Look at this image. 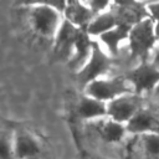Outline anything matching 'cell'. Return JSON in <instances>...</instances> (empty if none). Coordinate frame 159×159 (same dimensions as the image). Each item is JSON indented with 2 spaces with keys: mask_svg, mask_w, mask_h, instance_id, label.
<instances>
[{
  "mask_svg": "<svg viewBox=\"0 0 159 159\" xmlns=\"http://www.w3.org/2000/svg\"><path fill=\"white\" fill-rule=\"evenodd\" d=\"M15 159H43L41 140L26 128H14Z\"/></svg>",
  "mask_w": 159,
  "mask_h": 159,
  "instance_id": "obj_5",
  "label": "cell"
},
{
  "mask_svg": "<svg viewBox=\"0 0 159 159\" xmlns=\"http://www.w3.org/2000/svg\"><path fill=\"white\" fill-rule=\"evenodd\" d=\"M127 133L142 135L147 133H159V118L152 112L142 108L125 124Z\"/></svg>",
  "mask_w": 159,
  "mask_h": 159,
  "instance_id": "obj_9",
  "label": "cell"
},
{
  "mask_svg": "<svg viewBox=\"0 0 159 159\" xmlns=\"http://www.w3.org/2000/svg\"><path fill=\"white\" fill-rule=\"evenodd\" d=\"M94 125H96V130H97L98 135L102 138V140L111 143V144L119 143L127 134L125 124L118 123L108 117L96 120Z\"/></svg>",
  "mask_w": 159,
  "mask_h": 159,
  "instance_id": "obj_12",
  "label": "cell"
},
{
  "mask_svg": "<svg viewBox=\"0 0 159 159\" xmlns=\"http://www.w3.org/2000/svg\"><path fill=\"white\" fill-rule=\"evenodd\" d=\"M78 114L86 120H99L107 118V103L83 94L78 102L77 107Z\"/></svg>",
  "mask_w": 159,
  "mask_h": 159,
  "instance_id": "obj_13",
  "label": "cell"
},
{
  "mask_svg": "<svg viewBox=\"0 0 159 159\" xmlns=\"http://www.w3.org/2000/svg\"><path fill=\"white\" fill-rule=\"evenodd\" d=\"M62 16L66 21H68L77 29H86L93 20L94 14L91 11L86 2L68 1L65 5Z\"/></svg>",
  "mask_w": 159,
  "mask_h": 159,
  "instance_id": "obj_10",
  "label": "cell"
},
{
  "mask_svg": "<svg viewBox=\"0 0 159 159\" xmlns=\"http://www.w3.org/2000/svg\"><path fill=\"white\" fill-rule=\"evenodd\" d=\"M66 2H35L29 7V22L32 31L41 39L53 40L62 21Z\"/></svg>",
  "mask_w": 159,
  "mask_h": 159,
  "instance_id": "obj_1",
  "label": "cell"
},
{
  "mask_svg": "<svg viewBox=\"0 0 159 159\" xmlns=\"http://www.w3.org/2000/svg\"><path fill=\"white\" fill-rule=\"evenodd\" d=\"M111 62L112 58L104 51L98 41H93V47H92V53L86 65L77 72V78L78 82L86 87L89 82L98 80L104 76V73L111 68Z\"/></svg>",
  "mask_w": 159,
  "mask_h": 159,
  "instance_id": "obj_4",
  "label": "cell"
},
{
  "mask_svg": "<svg viewBox=\"0 0 159 159\" xmlns=\"http://www.w3.org/2000/svg\"><path fill=\"white\" fill-rule=\"evenodd\" d=\"M92 47H93V40H91V36L87 34V31L84 29H81L78 32L76 43H75L73 53H72L70 61L67 62L68 66L73 71L78 72L86 65L88 58L91 57Z\"/></svg>",
  "mask_w": 159,
  "mask_h": 159,
  "instance_id": "obj_11",
  "label": "cell"
},
{
  "mask_svg": "<svg viewBox=\"0 0 159 159\" xmlns=\"http://www.w3.org/2000/svg\"><path fill=\"white\" fill-rule=\"evenodd\" d=\"M127 80L132 86L133 92L139 96L143 92L154 89L159 84V68L153 63L143 61L128 73Z\"/></svg>",
  "mask_w": 159,
  "mask_h": 159,
  "instance_id": "obj_7",
  "label": "cell"
},
{
  "mask_svg": "<svg viewBox=\"0 0 159 159\" xmlns=\"http://www.w3.org/2000/svg\"><path fill=\"white\" fill-rule=\"evenodd\" d=\"M118 25H119V22H118L114 10H107L99 15H96L84 30L87 31V34L91 37H94V36L99 37L101 35L114 29Z\"/></svg>",
  "mask_w": 159,
  "mask_h": 159,
  "instance_id": "obj_15",
  "label": "cell"
},
{
  "mask_svg": "<svg viewBox=\"0 0 159 159\" xmlns=\"http://www.w3.org/2000/svg\"><path fill=\"white\" fill-rule=\"evenodd\" d=\"M142 109V98L135 93H125L107 103V117L127 124L132 117Z\"/></svg>",
  "mask_w": 159,
  "mask_h": 159,
  "instance_id": "obj_6",
  "label": "cell"
},
{
  "mask_svg": "<svg viewBox=\"0 0 159 159\" xmlns=\"http://www.w3.org/2000/svg\"><path fill=\"white\" fill-rule=\"evenodd\" d=\"M0 159H15L14 129L0 127Z\"/></svg>",
  "mask_w": 159,
  "mask_h": 159,
  "instance_id": "obj_17",
  "label": "cell"
},
{
  "mask_svg": "<svg viewBox=\"0 0 159 159\" xmlns=\"http://www.w3.org/2000/svg\"><path fill=\"white\" fill-rule=\"evenodd\" d=\"M153 65H154L155 67H158V66H159V50H158V52H157V55H155V60H154Z\"/></svg>",
  "mask_w": 159,
  "mask_h": 159,
  "instance_id": "obj_19",
  "label": "cell"
},
{
  "mask_svg": "<svg viewBox=\"0 0 159 159\" xmlns=\"http://www.w3.org/2000/svg\"><path fill=\"white\" fill-rule=\"evenodd\" d=\"M139 148L147 159H159V133H147L137 135Z\"/></svg>",
  "mask_w": 159,
  "mask_h": 159,
  "instance_id": "obj_16",
  "label": "cell"
},
{
  "mask_svg": "<svg viewBox=\"0 0 159 159\" xmlns=\"http://www.w3.org/2000/svg\"><path fill=\"white\" fill-rule=\"evenodd\" d=\"M125 93H134L124 77H101L84 87V94L108 103Z\"/></svg>",
  "mask_w": 159,
  "mask_h": 159,
  "instance_id": "obj_3",
  "label": "cell"
},
{
  "mask_svg": "<svg viewBox=\"0 0 159 159\" xmlns=\"http://www.w3.org/2000/svg\"><path fill=\"white\" fill-rule=\"evenodd\" d=\"M148 16L155 22L159 24V2H149L145 5Z\"/></svg>",
  "mask_w": 159,
  "mask_h": 159,
  "instance_id": "obj_18",
  "label": "cell"
},
{
  "mask_svg": "<svg viewBox=\"0 0 159 159\" xmlns=\"http://www.w3.org/2000/svg\"><path fill=\"white\" fill-rule=\"evenodd\" d=\"M130 27L127 25H118L114 29L104 32L98 37V42H102V45L106 47L107 53L116 56L118 53V50L120 47V43L123 41H128Z\"/></svg>",
  "mask_w": 159,
  "mask_h": 159,
  "instance_id": "obj_14",
  "label": "cell"
},
{
  "mask_svg": "<svg viewBox=\"0 0 159 159\" xmlns=\"http://www.w3.org/2000/svg\"><path fill=\"white\" fill-rule=\"evenodd\" d=\"M155 35H157V39L159 40V24H155Z\"/></svg>",
  "mask_w": 159,
  "mask_h": 159,
  "instance_id": "obj_20",
  "label": "cell"
},
{
  "mask_svg": "<svg viewBox=\"0 0 159 159\" xmlns=\"http://www.w3.org/2000/svg\"><path fill=\"white\" fill-rule=\"evenodd\" d=\"M81 29H77L68 21L63 19L56 36L53 37V53L56 58L61 61H70L73 50H75V43Z\"/></svg>",
  "mask_w": 159,
  "mask_h": 159,
  "instance_id": "obj_8",
  "label": "cell"
},
{
  "mask_svg": "<svg viewBox=\"0 0 159 159\" xmlns=\"http://www.w3.org/2000/svg\"><path fill=\"white\" fill-rule=\"evenodd\" d=\"M157 40L155 22L149 16L134 24L130 27L128 36V45L132 56L143 58L144 61L153 50Z\"/></svg>",
  "mask_w": 159,
  "mask_h": 159,
  "instance_id": "obj_2",
  "label": "cell"
}]
</instances>
